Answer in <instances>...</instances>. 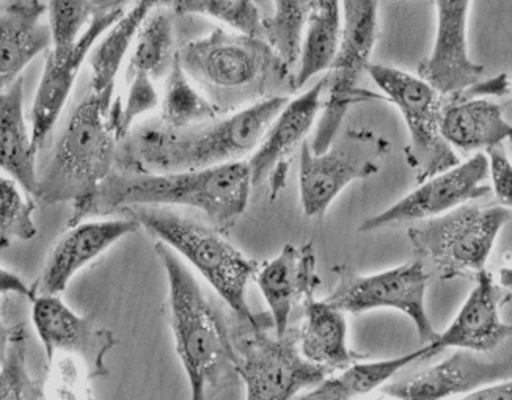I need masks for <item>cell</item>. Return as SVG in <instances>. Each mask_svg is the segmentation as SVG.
<instances>
[{
	"label": "cell",
	"mask_w": 512,
	"mask_h": 400,
	"mask_svg": "<svg viewBox=\"0 0 512 400\" xmlns=\"http://www.w3.org/2000/svg\"><path fill=\"white\" fill-rule=\"evenodd\" d=\"M288 101L286 95L271 96L194 128L172 129L158 121L132 129L118 145L117 170L175 173L239 162L255 153Z\"/></svg>",
	"instance_id": "1"
},
{
	"label": "cell",
	"mask_w": 512,
	"mask_h": 400,
	"mask_svg": "<svg viewBox=\"0 0 512 400\" xmlns=\"http://www.w3.org/2000/svg\"><path fill=\"white\" fill-rule=\"evenodd\" d=\"M252 189V171L244 160L175 173L115 170L99 186L88 217L131 206H184L202 211L217 230L227 231L246 212Z\"/></svg>",
	"instance_id": "2"
},
{
	"label": "cell",
	"mask_w": 512,
	"mask_h": 400,
	"mask_svg": "<svg viewBox=\"0 0 512 400\" xmlns=\"http://www.w3.org/2000/svg\"><path fill=\"white\" fill-rule=\"evenodd\" d=\"M112 102V95L88 91L71 113L49 164L38 176V203H73L68 228L87 219L99 186L117 167L120 139L110 120Z\"/></svg>",
	"instance_id": "3"
},
{
	"label": "cell",
	"mask_w": 512,
	"mask_h": 400,
	"mask_svg": "<svg viewBox=\"0 0 512 400\" xmlns=\"http://www.w3.org/2000/svg\"><path fill=\"white\" fill-rule=\"evenodd\" d=\"M154 250L169 284L170 325L175 349L191 383L192 399H208V390H220L239 380L230 325L209 302L189 267L169 245L158 240Z\"/></svg>",
	"instance_id": "4"
},
{
	"label": "cell",
	"mask_w": 512,
	"mask_h": 400,
	"mask_svg": "<svg viewBox=\"0 0 512 400\" xmlns=\"http://www.w3.org/2000/svg\"><path fill=\"white\" fill-rule=\"evenodd\" d=\"M186 73L225 110L294 90V73L263 37L214 29L178 51ZM288 96V95H286Z\"/></svg>",
	"instance_id": "5"
},
{
	"label": "cell",
	"mask_w": 512,
	"mask_h": 400,
	"mask_svg": "<svg viewBox=\"0 0 512 400\" xmlns=\"http://www.w3.org/2000/svg\"><path fill=\"white\" fill-rule=\"evenodd\" d=\"M121 212L137 220L148 233L172 247L202 273L238 319L249 324L260 322L263 316L253 313L247 303V288L260 266L242 255L216 226L184 217L167 206H131Z\"/></svg>",
	"instance_id": "6"
},
{
	"label": "cell",
	"mask_w": 512,
	"mask_h": 400,
	"mask_svg": "<svg viewBox=\"0 0 512 400\" xmlns=\"http://www.w3.org/2000/svg\"><path fill=\"white\" fill-rule=\"evenodd\" d=\"M236 372L249 400H288L313 390L332 375L302 355L297 330L278 336L271 314L258 324L235 316L230 325Z\"/></svg>",
	"instance_id": "7"
},
{
	"label": "cell",
	"mask_w": 512,
	"mask_h": 400,
	"mask_svg": "<svg viewBox=\"0 0 512 400\" xmlns=\"http://www.w3.org/2000/svg\"><path fill=\"white\" fill-rule=\"evenodd\" d=\"M511 219V209L502 204L472 201L412 226L410 245L417 259L440 280L476 277L486 269L498 234Z\"/></svg>",
	"instance_id": "8"
},
{
	"label": "cell",
	"mask_w": 512,
	"mask_h": 400,
	"mask_svg": "<svg viewBox=\"0 0 512 400\" xmlns=\"http://www.w3.org/2000/svg\"><path fill=\"white\" fill-rule=\"evenodd\" d=\"M341 5L343 30L340 48L327 76L321 120L315 139L310 143L315 153L329 150L352 106L373 99H385L384 96L359 87L363 74L368 73L371 55L377 43V0H341Z\"/></svg>",
	"instance_id": "9"
},
{
	"label": "cell",
	"mask_w": 512,
	"mask_h": 400,
	"mask_svg": "<svg viewBox=\"0 0 512 400\" xmlns=\"http://www.w3.org/2000/svg\"><path fill=\"white\" fill-rule=\"evenodd\" d=\"M368 76L384 93V98L398 107L406 121L409 143L406 160L417 182L458 165V154L443 137L442 113L447 96L432 87L428 80L395 66H368Z\"/></svg>",
	"instance_id": "10"
},
{
	"label": "cell",
	"mask_w": 512,
	"mask_h": 400,
	"mask_svg": "<svg viewBox=\"0 0 512 400\" xmlns=\"http://www.w3.org/2000/svg\"><path fill=\"white\" fill-rule=\"evenodd\" d=\"M392 145L366 129H348L329 150L315 153L308 142L300 146V203L310 219L326 214L349 184L373 178Z\"/></svg>",
	"instance_id": "11"
},
{
	"label": "cell",
	"mask_w": 512,
	"mask_h": 400,
	"mask_svg": "<svg viewBox=\"0 0 512 400\" xmlns=\"http://www.w3.org/2000/svg\"><path fill=\"white\" fill-rule=\"evenodd\" d=\"M429 281L431 273L420 259L373 275L343 272L326 300L354 316L373 310H396L406 314L426 346L439 336L426 310Z\"/></svg>",
	"instance_id": "12"
},
{
	"label": "cell",
	"mask_w": 512,
	"mask_h": 400,
	"mask_svg": "<svg viewBox=\"0 0 512 400\" xmlns=\"http://www.w3.org/2000/svg\"><path fill=\"white\" fill-rule=\"evenodd\" d=\"M489 178V157L478 151L469 160L418 182L417 189L407 193L406 197L366 219L360 225V233H373L399 223L423 222L447 214L462 204L483 200L492 192V187L487 184Z\"/></svg>",
	"instance_id": "13"
},
{
	"label": "cell",
	"mask_w": 512,
	"mask_h": 400,
	"mask_svg": "<svg viewBox=\"0 0 512 400\" xmlns=\"http://www.w3.org/2000/svg\"><path fill=\"white\" fill-rule=\"evenodd\" d=\"M32 322L48 363L70 357L82 364L88 380L109 375L107 353L117 346L112 331L99 328L90 317L74 313L60 295H40L33 300Z\"/></svg>",
	"instance_id": "14"
},
{
	"label": "cell",
	"mask_w": 512,
	"mask_h": 400,
	"mask_svg": "<svg viewBox=\"0 0 512 400\" xmlns=\"http://www.w3.org/2000/svg\"><path fill=\"white\" fill-rule=\"evenodd\" d=\"M126 10V5L106 2L73 48L65 52L51 49L46 55V63L32 107V140L37 150L44 145L59 121L60 113L70 99L77 74L85 60L90 57L96 43L104 37V33L125 15Z\"/></svg>",
	"instance_id": "15"
},
{
	"label": "cell",
	"mask_w": 512,
	"mask_h": 400,
	"mask_svg": "<svg viewBox=\"0 0 512 400\" xmlns=\"http://www.w3.org/2000/svg\"><path fill=\"white\" fill-rule=\"evenodd\" d=\"M512 379V357L494 358L491 353L456 349L442 363L382 386L392 399L440 400L469 396L475 391Z\"/></svg>",
	"instance_id": "16"
},
{
	"label": "cell",
	"mask_w": 512,
	"mask_h": 400,
	"mask_svg": "<svg viewBox=\"0 0 512 400\" xmlns=\"http://www.w3.org/2000/svg\"><path fill=\"white\" fill-rule=\"evenodd\" d=\"M470 4L472 0H436V40L417 74L443 96L473 87L484 74V66L473 62L469 52Z\"/></svg>",
	"instance_id": "17"
},
{
	"label": "cell",
	"mask_w": 512,
	"mask_h": 400,
	"mask_svg": "<svg viewBox=\"0 0 512 400\" xmlns=\"http://www.w3.org/2000/svg\"><path fill=\"white\" fill-rule=\"evenodd\" d=\"M326 87L327 76H324L302 95L289 99L282 112L272 121L271 128L267 129L260 146L247 160L252 171L253 187L269 181L272 200L285 186L289 157L299 145L307 142V135L315 126L324 104L322 98Z\"/></svg>",
	"instance_id": "18"
},
{
	"label": "cell",
	"mask_w": 512,
	"mask_h": 400,
	"mask_svg": "<svg viewBox=\"0 0 512 400\" xmlns=\"http://www.w3.org/2000/svg\"><path fill=\"white\" fill-rule=\"evenodd\" d=\"M475 280V288L447 330L439 333L436 341L426 344L431 357L447 349L492 353L511 338L512 325L506 324L500 314L502 306L511 299V291L497 283L486 269Z\"/></svg>",
	"instance_id": "19"
},
{
	"label": "cell",
	"mask_w": 512,
	"mask_h": 400,
	"mask_svg": "<svg viewBox=\"0 0 512 400\" xmlns=\"http://www.w3.org/2000/svg\"><path fill=\"white\" fill-rule=\"evenodd\" d=\"M137 220L126 215L125 219L96 220L70 226L49 251L40 277L33 283V300L40 295H60L79 270L84 269L98 256L103 255L118 240L137 233Z\"/></svg>",
	"instance_id": "20"
},
{
	"label": "cell",
	"mask_w": 512,
	"mask_h": 400,
	"mask_svg": "<svg viewBox=\"0 0 512 400\" xmlns=\"http://www.w3.org/2000/svg\"><path fill=\"white\" fill-rule=\"evenodd\" d=\"M255 281L266 300L275 333L286 335L294 308L313 299L321 283L313 245H285L277 258L258 269Z\"/></svg>",
	"instance_id": "21"
},
{
	"label": "cell",
	"mask_w": 512,
	"mask_h": 400,
	"mask_svg": "<svg viewBox=\"0 0 512 400\" xmlns=\"http://www.w3.org/2000/svg\"><path fill=\"white\" fill-rule=\"evenodd\" d=\"M443 137L454 150L483 151L512 142V124L502 104L467 91L447 96L442 113Z\"/></svg>",
	"instance_id": "22"
},
{
	"label": "cell",
	"mask_w": 512,
	"mask_h": 400,
	"mask_svg": "<svg viewBox=\"0 0 512 400\" xmlns=\"http://www.w3.org/2000/svg\"><path fill=\"white\" fill-rule=\"evenodd\" d=\"M48 7L40 0H16L0 16V85L15 84L38 54L52 49V32L44 22Z\"/></svg>",
	"instance_id": "23"
},
{
	"label": "cell",
	"mask_w": 512,
	"mask_h": 400,
	"mask_svg": "<svg viewBox=\"0 0 512 400\" xmlns=\"http://www.w3.org/2000/svg\"><path fill=\"white\" fill-rule=\"evenodd\" d=\"M304 320L297 330L300 352L311 363L329 369L332 374L363 360L349 347L346 313L324 300H308Z\"/></svg>",
	"instance_id": "24"
},
{
	"label": "cell",
	"mask_w": 512,
	"mask_h": 400,
	"mask_svg": "<svg viewBox=\"0 0 512 400\" xmlns=\"http://www.w3.org/2000/svg\"><path fill=\"white\" fill-rule=\"evenodd\" d=\"M21 77L15 84L2 90L0 96V142L2 170L15 179L22 190L35 198L38 190L37 148L33 146L32 132L24 118V96Z\"/></svg>",
	"instance_id": "25"
},
{
	"label": "cell",
	"mask_w": 512,
	"mask_h": 400,
	"mask_svg": "<svg viewBox=\"0 0 512 400\" xmlns=\"http://www.w3.org/2000/svg\"><path fill=\"white\" fill-rule=\"evenodd\" d=\"M153 11V5L148 0H134L125 15L96 43L88 57V65L92 70L90 90L114 95L115 79L120 73L123 60L128 51H132L143 22L147 21Z\"/></svg>",
	"instance_id": "26"
},
{
	"label": "cell",
	"mask_w": 512,
	"mask_h": 400,
	"mask_svg": "<svg viewBox=\"0 0 512 400\" xmlns=\"http://www.w3.org/2000/svg\"><path fill=\"white\" fill-rule=\"evenodd\" d=\"M343 30L341 0H318L305 29L300 48L294 90L305 87L308 80L332 68Z\"/></svg>",
	"instance_id": "27"
},
{
	"label": "cell",
	"mask_w": 512,
	"mask_h": 400,
	"mask_svg": "<svg viewBox=\"0 0 512 400\" xmlns=\"http://www.w3.org/2000/svg\"><path fill=\"white\" fill-rule=\"evenodd\" d=\"M431 358L428 346L401 357L387 358L379 361H357L348 368L341 369L340 374L329 375L324 382L305 394L304 399L313 400H348L366 396L371 391L382 388L410 364Z\"/></svg>",
	"instance_id": "28"
},
{
	"label": "cell",
	"mask_w": 512,
	"mask_h": 400,
	"mask_svg": "<svg viewBox=\"0 0 512 400\" xmlns=\"http://www.w3.org/2000/svg\"><path fill=\"white\" fill-rule=\"evenodd\" d=\"M220 115L222 110L194 87L176 52L175 62L165 84L159 121L167 128L187 129L217 120Z\"/></svg>",
	"instance_id": "29"
},
{
	"label": "cell",
	"mask_w": 512,
	"mask_h": 400,
	"mask_svg": "<svg viewBox=\"0 0 512 400\" xmlns=\"http://www.w3.org/2000/svg\"><path fill=\"white\" fill-rule=\"evenodd\" d=\"M173 46L175 33L172 18L162 8L154 10L143 22L136 43L132 46L126 77L145 74L156 80L169 76L178 52Z\"/></svg>",
	"instance_id": "30"
},
{
	"label": "cell",
	"mask_w": 512,
	"mask_h": 400,
	"mask_svg": "<svg viewBox=\"0 0 512 400\" xmlns=\"http://www.w3.org/2000/svg\"><path fill=\"white\" fill-rule=\"evenodd\" d=\"M26 324H2V369H0V399H46L44 386L32 379L27 369Z\"/></svg>",
	"instance_id": "31"
},
{
	"label": "cell",
	"mask_w": 512,
	"mask_h": 400,
	"mask_svg": "<svg viewBox=\"0 0 512 400\" xmlns=\"http://www.w3.org/2000/svg\"><path fill=\"white\" fill-rule=\"evenodd\" d=\"M318 0H272V15L264 18L263 37L294 70L305 29Z\"/></svg>",
	"instance_id": "32"
},
{
	"label": "cell",
	"mask_w": 512,
	"mask_h": 400,
	"mask_svg": "<svg viewBox=\"0 0 512 400\" xmlns=\"http://www.w3.org/2000/svg\"><path fill=\"white\" fill-rule=\"evenodd\" d=\"M175 13L208 16L250 37H263L264 33L266 16L256 0H184Z\"/></svg>",
	"instance_id": "33"
},
{
	"label": "cell",
	"mask_w": 512,
	"mask_h": 400,
	"mask_svg": "<svg viewBox=\"0 0 512 400\" xmlns=\"http://www.w3.org/2000/svg\"><path fill=\"white\" fill-rule=\"evenodd\" d=\"M15 179L2 176L0 179V234L2 248H7L11 240H27L37 236V223L33 214L38 201L27 198L29 193L22 190Z\"/></svg>",
	"instance_id": "34"
},
{
	"label": "cell",
	"mask_w": 512,
	"mask_h": 400,
	"mask_svg": "<svg viewBox=\"0 0 512 400\" xmlns=\"http://www.w3.org/2000/svg\"><path fill=\"white\" fill-rule=\"evenodd\" d=\"M103 5L95 0H48L52 49L65 52L73 48Z\"/></svg>",
	"instance_id": "35"
},
{
	"label": "cell",
	"mask_w": 512,
	"mask_h": 400,
	"mask_svg": "<svg viewBox=\"0 0 512 400\" xmlns=\"http://www.w3.org/2000/svg\"><path fill=\"white\" fill-rule=\"evenodd\" d=\"M128 93L125 104L115 99L110 107V120L117 131L118 139H126L132 131V124L143 113L151 112L159 106V93L154 87V80L145 74H134L126 77Z\"/></svg>",
	"instance_id": "36"
},
{
	"label": "cell",
	"mask_w": 512,
	"mask_h": 400,
	"mask_svg": "<svg viewBox=\"0 0 512 400\" xmlns=\"http://www.w3.org/2000/svg\"><path fill=\"white\" fill-rule=\"evenodd\" d=\"M487 157L491 165V187L495 200L512 211V162L502 146L487 150Z\"/></svg>",
	"instance_id": "37"
},
{
	"label": "cell",
	"mask_w": 512,
	"mask_h": 400,
	"mask_svg": "<svg viewBox=\"0 0 512 400\" xmlns=\"http://www.w3.org/2000/svg\"><path fill=\"white\" fill-rule=\"evenodd\" d=\"M467 400H512V379L486 386L465 396Z\"/></svg>",
	"instance_id": "38"
},
{
	"label": "cell",
	"mask_w": 512,
	"mask_h": 400,
	"mask_svg": "<svg viewBox=\"0 0 512 400\" xmlns=\"http://www.w3.org/2000/svg\"><path fill=\"white\" fill-rule=\"evenodd\" d=\"M0 291L2 294H15L18 297H24V299L30 300L33 302V291L32 286H26L24 281L15 275V273L10 272V270L2 269V277H0Z\"/></svg>",
	"instance_id": "39"
},
{
	"label": "cell",
	"mask_w": 512,
	"mask_h": 400,
	"mask_svg": "<svg viewBox=\"0 0 512 400\" xmlns=\"http://www.w3.org/2000/svg\"><path fill=\"white\" fill-rule=\"evenodd\" d=\"M117 5H126L129 2H134V0H114ZM151 5H153L154 10H159V8H170V10L176 11L181 4H183L184 0H148Z\"/></svg>",
	"instance_id": "40"
},
{
	"label": "cell",
	"mask_w": 512,
	"mask_h": 400,
	"mask_svg": "<svg viewBox=\"0 0 512 400\" xmlns=\"http://www.w3.org/2000/svg\"><path fill=\"white\" fill-rule=\"evenodd\" d=\"M263 11H272V0H256Z\"/></svg>",
	"instance_id": "41"
},
{
	"label": "cell",
	"mask_w": 512,
	"mask_h": 400,
	"mask_svg": "<svg viewBox=\"0 0 512 400\" xmlns=\"http://www.w3.org/2000/svg\"><path fill=\"white\" fill-rule=\"evenodd\" d=\"M509 88H511V93H512V80H511V84H509Z\"/></svg>",
	"instance_id": "42"
},
{
	"label": "cell",
	"mask_w": 512,
	"mask_h": 400,
	"mask_svg": "<svg viewBox=\"0 0 512 400\" xmlns=\"http://www.w3.org/2000/svg\"><path fill=\"white\" fill-rule=\"evenodd\" d=\"M509 148H511L512 151V142H509Z\"/></svg>",
	"instance_id": "43"
}]
</instances>
